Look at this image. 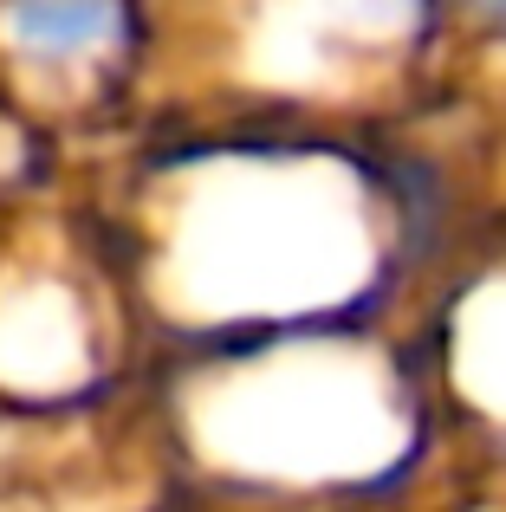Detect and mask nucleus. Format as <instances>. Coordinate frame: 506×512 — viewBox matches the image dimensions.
Returning a JSON list of instances; mask_svg holds the SVG:
<instances>
[{
	"label": "nucleus",
	"mask_w": 506,
	"mask_h": 512,
	"mask_svg": "<svg viewBox=\"0 0 506 512\" xmlns=\"http://www.w3.org/2000/svg\"><path fill=\"white\" fill-rule=\"evenodd\" d=\"M150 357L409 325L455 253L435 163L383 124L195 104L143 124L98 208Z\"/></svg>",
	"instance_id": "1"
},
{
	"label": "nucleus",
	"mask_w": 506,
	"mask_h": 512,
	"mask_svg": "<svg viewBox=\"0 0 506 512\" xmlns=\"http://www.w3.org/2000/svg\"><path fill=\"white\" fill-rule=\"evenodd\" d=\"M143 415L215 512H422L461 467L403 325L163 350Z\"/></svg>",
	"instance_id": "2"
},
{
	"label": "nucleus",
	"mask_w": 506,
	"mask_h": 512,
	"mask_svg": "<svg viewBox=\"0 0 506 512\" xmlns=\"http://www.w3.org/2000/svg\"><path fill=\"white\" fill-rule=\"evenodd\" d=\"M202 39L208 104L351 124H383L461 65L448 0H202Z\"/></svg>",
	"instance_id": "3"
},
{
	"label": "nucleus",
	"mask_w": 506,
	"mask_h": 512,
	"mask_svg": "<svg viewBox=\"0 0 506 512\" xmlns=\"http://www.w3.org/2000/svg\"><path fill=\"white\" fill-rule=\"evenodd\" d=\"M150 338L111 247L72 227L0 234V422L72 428L143 389Z\"/></svg>",
	"instance_id": "4"
},
{
	"label": "nucleus",
	"mask_w": 506,
	"mask_h": 512,
	"mask_svg": "<svg viewBox=\"0 0 506 512\" xmlns=\"http://www.w3.org/2000/svg\"><path fill=\"white\" fill-rule=\"evenodd\" d=\"M176 65V0H0V104L46 130L143 124Z\"/></svg>",
	"instance_id": "5"
},
{
	"label": "nucleus",
	"mask_w": 506,
	"mask_h": 512,
	"mask_svg": "<svg viewBox=\"0 0 506 512\" xmlns=\"http://www.w3.org/2000/svg\"><path fill=\"white\" fill-rule=\"evenodd\" d=\"M403 331L461 467L506 480V221L455 240Z\"/></svg>",
	"instance_id": "6"
},
{
	"label": "nucleus",
	"mask_w": 506,
	"mask_h": 512,
	"mask_svg": "<svg viewBox=\"0 0 506 512\" xmlns=\"http://www.w3.org/2000/svg\"><path fill=\"white\" fill-rule=\"evenodd\" d=\"M461 59H506V0H448Z\"/></svg>",
	"instance_id": "7"
},
{
	"label": "nucleus",
	"mask_w": 506,
	"mask_h": 512,
	"mask_svg": "<svg viewBox=\"0 0 506 512\" xmlns=\"http://www.w3.org/2000/svg\"><path fill=\"white\" fill-rule=\"evenodd\" d=\"M195 512H215V506H195Z\"/></svg>",
	"instance_id": "8"
}]
</instances>
